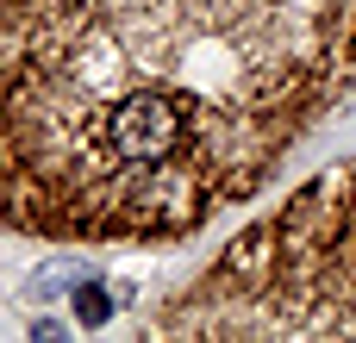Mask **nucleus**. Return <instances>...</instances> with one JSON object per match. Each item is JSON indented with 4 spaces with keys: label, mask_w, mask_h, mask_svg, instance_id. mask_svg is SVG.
<instances>
[{
    "label": "nucleus",
    "mask_w": 356,
    "mask_h": 343,
    "mask_svg": "<svg viewBox=\"0 0 356 343\" xmlns=\"http://www.w3.org/2000/svg\"><path fill=\"white\" fill-rule=\"evenodd\" d=\"M356 87V0H0V225L169 244Z\"/></svg>",
    "instance_id": "f257e3e1"
},
{
    "label": "nucleus",
    "mask_w": 356,
    "mask_h": 343,
    "mask_svg": "<svg viewBox=\"0 0 356 343\" xmlns=\"http://www.w3.org/2000/svg\"><path fill=\"white\" fill-rule=\"evenodd\" d=\"M106 312H113V306H106V287H88V281H81V287H75V319H81V325H106Z\"/></svg>",
    "instance_id": "7ed1b4c3"
},
{
    "label": "nucleus",
    "mask_w": 356,
    "mask_h": 343,
    "mask_svg": "<svg viewBox=\"0 0 356 343\" xmlns=\"http://www.w3.org/2000/svg\"><path fill=\"white\" fill-rule=\"evenodd\" d=\"M163 331L356 337V169L319 175L269 225L232 244Z\"/></svg>",
    "instance_id": "f03ea898"
}]
</instances>
